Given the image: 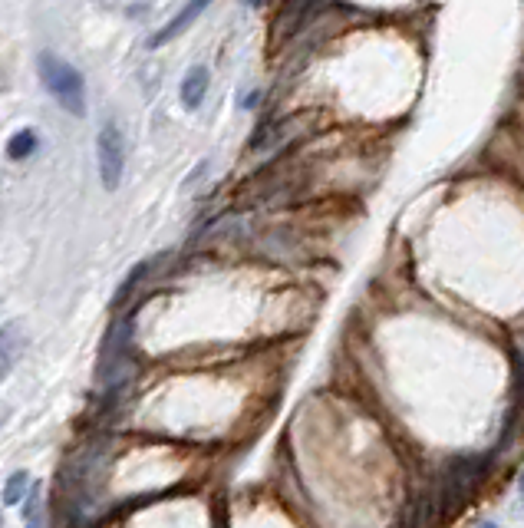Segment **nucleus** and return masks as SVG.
I'll return each instance as SVG.
<instances>
[{"mask_svg": "<svg viewBox=\"0 0 524 528\" xmlns=\"http://www.w3.org/2000/svg\"><path fill=\"white\" fill-rule=\"evenodd\" d=\"M37 70H40L43 86H47V93L57 96V103L66 113H73V116L86 113V86L76 66H70L63 57H57V53H40Z\"/></svg>", "mask_w": 524, "mask_h": 528, "instance_id": "f257e3e1", "label": "nucleus"}, {"mask_svg": "<svg viewBox=\"0 0 524 528\" xmlns=\"http://www.w3.org/2000/svg\"><path fill=\"white\" fill-rule=\"evenodd\" d=\"M96 159H99V179H103L106 192H116L122 182V169H126V142H122L119 126L106 123L96 136Z\"/></svg>", "mask_w": 524, "mask_h": 528, "instance_id": "f03ea898", "label": "nucleus"}, {"mask_svg": "<svg viewBox=\"0 0 524 528\" xmlns=\"http://www.w3.org/2000/svg\"><path fill=\"white\" fill-rule=\"evenodd\" d=\"M24 347H27L24 321H7L0 327V377H7L14 370V363L24 357Z\"/></svg>", "mask_w": 524, "mask_h": 528, "instance_id": "7ed1b4c3", "label": "nucleus"}, {"mask_svg": "<svg viewBox=\"0 0 524 528\" xmlns=\"http://www.w3.org/2000/svg\"><path fill=\"white\" fill-rule=\"evenodd\" d=\"M208 7H211V0H188V4H185V7H182V10H178V14H175V20H172V24H165V27H162V30L155 33V37L149 40V47H162V43L175 40L178 33H182L185 27H192L195 20L202 17Z\"/></svg>", "mask_w": 524, "mask_h": 528, "instance_id": "20e7f679", "label": "nucleus"}, {"mask_svg": "<svg viewBox=\"0 0 524 528\" xmlns=\"http://www.w3.org/2000/svg\"><path fill=\"white\" fill-rule=\"evenodd\" d=\"M205 93H208V70H205V66H195V70H188V76L182 80V103H185V109L202 106Z\"/></svg>", "mask_w": 524, "mask_h": 528, "instance_id": "39448f33", "label": "nucleus"}, {"mask_svg": "<svg viewBox=\"0 0 524 528\" xmlns=\"http://www.w3.org/2000/svg\"><path fill=\"white\" fill-rule=\"evenodd\" d=\"M37 149V136H33L30 129H20L14 139H10V146H7V152H10V159H27L30 152Z\"/></svg>", "mask_w": 524, "mask_h": 528, "instance_id": "423d86ee", "label": "nucleus"}, {"mask_svg": "<svg viewBox=\"0 0 524 528\" xmlns=\"http://www.w3.org/2000/svg\"><path fill=\"white\" fill-rule=\"evenodd\" d=\"M27 489H30V476H27V472H14V476L7 479V486H4V505H17L20 499H24Z\"/></svg>", "mask_w": 524, "mask_h": 528, "instance_id": "0eeeda50", "label": "nucleus"}, {"mask_svg": "<svg viewBox=\"0 0 524 528\" xmlns=\"http://www.w3.org/2000/svg\"><path fill=\"white\" fill-rule=\"evenodd\" d=\"M478 528H498L495 522H482V525H478Z\"/></svg>", "mask_w": 524, "mask_h": 528, "instance_id": "6e6552de", "label": "nucleus"}]
</instances>
